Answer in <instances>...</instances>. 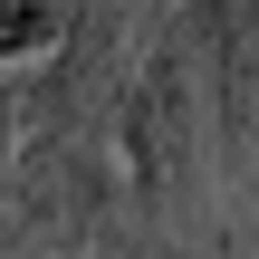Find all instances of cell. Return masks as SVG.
<instances>
[{"label": "cell", "instance_id": "1", "mask_svg": "<svg viewBox=\"0 0 259 259\" xmlns=\"http://www.w3.org/2000/svg\"><path fill=\"white\" fill-rule=\"evenodd\" d=\"M115 144H125V202L144 240L173 259H221V183H211V96L192 29L173 19L115 87Z\"/></svg>", "mask_w": 259, "mask_h": 259}, {"label": "cell", "instance_id": "2", "mask_svg": "<svg viewBox=\"0 0 259 259\" xmlns=\"http://www.w3.org/2000/svg\"><path fill=\"white\" fill-rule=\"evenodd\" d=\"M183 29H192V58H202L211 144H231L250 163L259 154V0H192Z\"/></svg>", "mask_w": 259, "mask_h": 259}]
</instances>
